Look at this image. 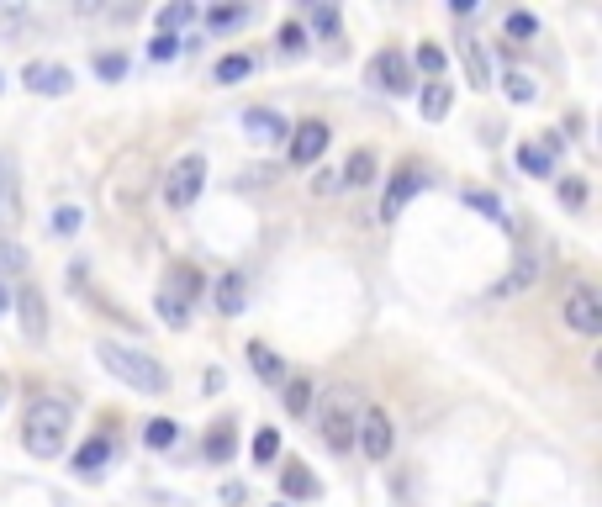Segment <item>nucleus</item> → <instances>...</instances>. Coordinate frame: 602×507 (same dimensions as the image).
I'll return each mask as SVG.
<instances>
[{"mask_svg": "<svg viewBox=\"0 0 602 507\" xmlns=\"http://www.w3.org/2000/svg\"><path fill=\"white\" fill-rule=\"evenodd\" d=\"M502 27H507V37H534V32H539V22H534L529 11H507Z\"/></svg>", "mask_w": 602, "mask_h": 507, "instance_id": "nucleus-36", "label": "nucleus"}, {"mask_svg": "<svg viewBox=\"0 0 602 507\" xmlns=\"http://www.w3.org/2000/svg\"><path fill=\"white\" fill-rule=\"evenodd\" d=\"M159 317H164L169 328H185V323H191V307H185L180 296H169V291H159Z\"/></svg>", "mask_w": 602, "mask_h": 507, "instance_id": "nucleus-30", "label": "nucleus"}, {"mask_svg": "<svg viewBox=\"0 0 602 507\" xmlns=\"http://www.w3.org/2000/svg\"><path fill=\"white\" fill-rule=\"evenodd\" d=\"M280 486H286V497H317L323 486H317V476L307 471V465H286V476H280Z\"/></svg>", "mask_w": 602, "mask_h": 507, "instance_id": "nucleus-22", "label": "nucleus"}, {"mask_svg": "<svg viewBox=\"0 0 602 507\" xmlns=\"http://www.w3.org/2000/svg\"><path fill=\"white\" fill-rule=\"evenodd\" d=\"M222 386H228V375H222V370L212 365V370H206V391H222Z\"/></svg>", "mask_w": 602, "mask_h": 507, "instance_id": "nucleus-44", "label": "nucleus"}, {"mask_svg": "<svg viewBox=\"0 0 602 507\" xmlns=\"http://www.w3.org/2000/svg\"><path fill=\"white\" fill-rule=\"evenodd\" d=\"M249 69H254V59H249V53H228V59L217 64V85H238Z\"/></svg>", "mask_w": 602, "mask_h": 507, "instance_id": "nucleus-28", "label": "nucleus"}, {"mask_svg": "<svg viewBox=\"0 0 602 507\" xmlns=\"http://www.w3.org/2000/svg\"><path fill=\"white\" fill-rule=\"evenodd\" d=\"M354 423H360V402H354V391L349 386H333L328 402H323V439H328L333 455H349Z\"/></svg>", "mask_w": 602, "mask_h": 507, "instance_id": "nucleus-3", "label": "nucleus"}, {"mask_svg": "<svg viewBox=\"0 0 602 507\" xmlns=\"http://www.w3.org/2000/svg\"><path fill=\"white\" fill-rule=\"evenodd\" d=\"M465 206H470V212H481V217H492V222H502V228H507V212H502V201H497L492 191H476V185H470V191H465Z\"/></svg>", "mask_w": 602, "mask_h": 507, "instance_id": "nucleus-25", "label": "nucleus"}, {"mask_svg": "<svg viewBox=\"0 0 602 507\" xmlns=\"http://www.w3.org/2000/svg\"><path fill=\"white\" fill-rule=\"evenodd\" d=\"M191 16H196V6H191V0H180V6H164V11H159V27H164V37H175V27H185Z\"/></svg>", "mask_w": 602, "mask_h": 507, "instance_id": "nucleus-33", "label": "nucleus"}, {"mask_svg": "<svg viewBox=\"0 0 602 507\" xmlns=\"http://www.w3.org/2000/svg\"><path fill=\"white\" fill-rule=\"evenodd\" d=\"M412 59H418V69L428 74V80H444V64H449V59H444L439 43H423L418 53H412Z\"/></svg>", "mask_w": 602, "mask_h": 507, "instance_id": "nucleus-29", "label": "nucleus"}, {"mask_svg": "<svg viewBox=\"0 0 602 507\" xmlns=\"http://www.w3.org/2000/svg\"><path fill=\"white\" fill-rule=\"evenodd\" d=\"M243 127H249L254 143H280V138H291V122L280 117V111H270V106H249V111H243Z\"/></svg>", "mask_w": 602, "mask_h": 507, "instance_id": "nucleus-13", "label": "nucleus"}, {"mask_svg": "<svg viewBox=\"0 0 602 507\" xmlns=\"http://www.w3.org/2000/svg\"><path fill=\"white\" fill-rule=\"evenodd\" d=\"M80 222H85V212H80V206H59V212H53V222H48V233L69 238V233H80Z\"/></svg>", "mask_w": 602, "mask_h": 507, "instance_id": "nucleus-32", "label": "nucleus"}, {"mask_svg": "<svg viewBox=\"0 0 602 507\" xmlns=\"http://www.w3.org/2000/svg\"><path fill=\"white\" fill-rule=\"evenodd\" d=\"M96 360H101L111 375H117L122 386L143 391V397H164V391H169L164 365L154 360V354L133 349V344H117V338H96Z\"/></svg>", "mask_w": 602, "mask_h": 507, "instance_id": "nucleus-1", "label": "nucleus"}, {"mask_svg": "<svg viewBox=\"0 0 602 507\" xmlns=\"http://www.w3.org/2000/svg\"><path fill=\"white\" fill-rule=\"evenodd\" d=\"M6 312H11V291H6V286H0V317H6Z\"/></svg>", "mask_w": 602, "mask_h": 507, "instance_id": "nucleus-45", "label": "nucleus"}, {"mask_svg": "<svg viewBox=\"0 0 602 507\" xmlns=\"http://www.w3.org/2000/svg\"><path fill=\"white\" fill-rule=\"evenodd\" d=\"M206 460H212V465H228L233 460V449H238V428L233 423H212V434H206Z\"/></svg>", "mask_w": 602, "mask_h": 507, "instance_id": "nucleus-18", "label": "nucleus"}, {"mask_svg": "<svg viewBox=\"0 0 602 507\" xmlns=\"http://www.w3.org/2000/svg\"><path fill=\"white\" fill-rule=\"evenodd\" d=\"M69 423H74V407L64 397H43V402H32L27 407V428H22V439L37 460H53L64 449L69 439Z\"/></svg>", "mask_w": 602, "mask_h": 507, "instance_id": "nucleus-2", "label": "nucleus"}, {"mask_svg": "<svg viewBox=\"0 0 602 507\" xmlns=\"http://www.w3.org/2000/svg\"><path fill=\"white\" fill-rule=\"evenodd\" d=\"M243 16H249L243 6H212V11H206V27H212V32H228V27L243 22Z\"/></svg>", "mask_w": 602, "mask_h": 507, "instance_id": "nucleus-34", "label": "nucleus"}, {"mask_svg": "<svg viewBox=\"0 0 602 507\" xmlns=\"http://www.w3.org/2000/svg\"><path fill=\"white\" fill-rule=\"evenodd\" d=\"M22 222V180H16V159L0 154V228Z\"/></svg>", "mask_w": 602, "mask_h": 507, "instance_id": "nucleus-12", "label": "nucleus"}, {"mask_svg": "<svg viewBox=\"0 0 602 507\" xmlns=\"http://www.w3.org/2000/svg\"><path fill=\"white\" fill-rule=\"evenodd\" d=\"M312 27L323 32V37H333V32H338V11H333V6H317V11H312Z\"/></svg>", "mask_w": 602, "mask_h": 507, "instance_id": "nucleus-41", "label": "nucleus"}, {"mask_svg": "<svg viewBox=\"0 0 602 507\" xmlns=\"http://www.w3.org/2000/svg\"><path fill=\"white\" fill-rule=\"evenodd\" d=\"M534 275H539V259H534V254H523L518 265H513V270H507V275L497 280V286H492V296H497V302H507V296L529 291V286H534Z\"/></svg>", "mask_w": 602, "mask_h": 507, "instance_id": "nucleus-14", "label": "nucleus"}, {"mask_svg": "<svg viewBox=\"0 0 602 507\" xmlns=\"http://www.w3.org/2000/svg\"><path fill=\"white\" fill-rule=\"evenodd\" d=\"M566 323L581 333V338H597L602 333V296L592 286H576L566 296Z\"/></svg>", "mask_w": 602, "mask_h": 507, "instance_id": "nucleus-9", "label": "nucleus"}, {"mask_svg": "<svg viewBox=\"0 0 602 507\" xmlns=\"http://www.w3.org/2000/svg\"><path fill=\"white\" fill-rule=\"evenodd\" d=\"M365 74H370V85H375V90H386V96H407V90H412V64L402 59L397 48L375 53Z\"/></svg>", "mask_w": 602, "mask_h": 507, "instance_id": "nucleus-6", "label": "nucleus"}, {"mask_svg": "<svg viewBox=\"0 0 602 507\" xmlns=\"http://www.w3.org/2000/svg\"><path fill=\"white\" fill-rule=\"evenodd\" d=\"M201 185H206V159L185 154L180 164H169V175H164V201L175 206V212H185V206L201 196Z\"/></svg>", "mask_w": 602, "mask_h": 507, "instance_id": "nucleus-4", "label": "nucleus"}, {"mask_svg": "<svg viewBox=\"0 0 602 507\" xmlns=\"http://www.w3.org/2000/svg\"><path fill=\"white\" fill-rule=\"evenodd\" d=\"M243 497H249V492H243V481H222V502H228V507H238Z\"/></svg>", "mask_w": 602, "mask_h": 507, "instance_id": "nucleus-43", "label": "nucleus"}, {"mask_svg": "<svg viewBox=\"0 0 602 507\" xmlns=\"http://www.w3.org/2000/svg\"><path fill=\"white\" fill-rule=\"evenodd\" d=\"M502 90H507V101H513V106H529V101L539 96L534 74H523V69H507V74H502Z\"/></svg>", "mask_w": 602, "mask_h": 507, "instance_id": "nucleus-21", "label": "nucleus"}, {"mask_svg": "<svg viewBox=\"0 0 602 507\" xmlns=\"http://www.w3.org/2000/svg\"><path fill=\"white\" fill-rule=\"evenodd\" d=\"M423 185H428V169H423L418 159H412V164H402L397 175H391V185H386V196H381V222H391V217H397L402 206H407L412 196L423 191Z\"/></svg>", "mask_w": 602, "mask_h": 507, "instance_id": "nucleus-7", "label": "nucleus"}, {"mask_svg": "<svg viewBox=\"0 0 602 507\" xmlns=\"http://www.w3.org/2000/svg\"><path fill=\"white\" fill-rule=\"evenodd\" d=\"M22 270H27V249H22V243H11V238H0V280L22 275Z\"/></svg>", "mask_w": 602, "mask_h": 507, "instance_id": "nucleus-27", "label": "nucleus"}, {"mask_svg": "<svg viewBox=\"0 0 602 507\" xmlns=\"http://www.w3.org/2000/svg\"><path fill=\"white\" fill-rule=\"evenodd\" d=\"M106 460H111V439H90V444H80V455H74V476L96 481L106 471Z\"/></svg>", "mask_w": 602, "mask_h": 507, "instance_id": "nucleus-15", "label": "nucleus"}, {"mask_svg": "<svg viewBox=\"0 0 602 507\" xmlns=\"http://www.w3.org/2000/svg\"><path fill=\"white\" fill-rule=\"evenodd\" d=\"M449 106H455V90H449L444 80H428L423 96H418V111L428 122H439V117H449Z\"/></svg>", "mask_w": 602, "mask_h": 507, "instance_id": "nucleus-19", "label": "nucleus"}, {"mask_svg": "<svg viewBox=\"0 0 602 507\" xmlns=\"http://www.w3.org/2000/svg\"><path fill=\"white\" fill-rule=\"evenodd\" d=\"M560 196H566V206H581V201H587V185H581V180H560Z\"/></svg>", "mask_w": 602, "mask_h": 507, "instance_id": "nucleus-42", "label": "nucleus"}, {"mask_svg": "<svg viewBox=\"0 0 602 507\" xmlns=\"http://www.w3.org/2000/svg\"><path fill=\"white\" fill-rule=\"evenodd\" d=\"M280 48H286V53H301V48H307V32H301V22H286V27H280Z\"/></svg>", "mask_w": 602, "mask_h": 507, "instance_id": "nucleus-38", "label": "nucleus"}, {"mask_svg": "<svg viewBox=\"0 0 602 507\" xmlns=\"http://www.w3.org/2000/svg\"><path fill=\"white\" fill-rule=\"evenodd\" d=\"M354 439L370 460H391V444H397V428L381 407H360V423H354Z\"/></svg>", "mask_w": 602, "mask_h": 507, "instance_id": "nucleus-5", "label": "nucleus"}, {"mask_svg": "<svg viewBox=\"0 0 602 507\" xmlns=\"http://www.w3.org/2000/svg\"><path fill=\"white\" fill-rule=\"evenodd\" d=\"M328 122H301V127H291V138H286V148H291V164L296 169H307V164H317V159H323L328 154Z\"/></svg>", "mask_w": 602, "mask_h": 507, "instance_id": "nucleus-8", "label": "nucleus"}, {"mask_svg": "<svg viewBox=\"0 0 602 507\" xmlns=\"http://www.w3.org/2000/svg\"><path fill=\"white\" fill-rule=\"evenodd\" d=\"M249 365H254V375H259V381L286 386V360H280L275 349H265V344H249Z\"/></svg>", "mask_w": 602, "mask_h": 507, "instance_id": "nucleus-17", "label": "nucleus"}, {"mask_svg": "<svg viewBox=\"0 0 602 507\" xmlns=\"http://www.w3.org/2000/svg\"><path fill=\"white\" fill-rule=\"evenodd\" d=\"M175 439H180V423H169V418H154V423L143 428V444L148 449H169Z\"/></svg>", "mask_w": 602, "mask_h": 507, "instance_id": "nucleus-26", "label": "nucleus"}, {"mask_svg": "<svg viewBox=\"0 0 602 507\" xmlns=\"http://www.w3.org/2000/svg\"><path fill=\"white\" fill-rule=\"evenodd\" d=\"M96 69L106 74V80H122V74H127V59H122V53H101Z\"/></svg>", "mask_w": 602, "mask_h": 507, "instance_id": "nucleus-39", "label": "nucleus"}, {"mask_svg": "<svg viewBox=\"0 0 602 507\" xmlns=\"http://www.w3.org/2000/svg\"><path fill=\"white\" fill-rule=\"evenodd\" d=\"M212 302H217V312H222V317H238V312H243V302H249V296H243V275H238V270H228V275L217 280Z\"/></svg>", "mask_w": 602, "mask_h": 507, "instance_id": "nucleus-16", "label": "nucleus"}, {"mask_svg": "<svg viewBox=\"0 0 602 507\" xmlns=\"http://www.w3.org/2000/svg\"><path fill=\"white\" fill-rule=\"evenodd\" d=\"M249 449H254V460H259V465H270V460L280 455V434H275V428H259Z\"/></svg>", "mask_w": 602, "mask_h": 507, "instance_id": "nucleus-35", "label": "nucleus"}, {"mask_svg": "<svg viewBox=\"0 0 602 507\" xmlns=\"http://www.w3.org/2000/svg\"><path fill=\"white\" fill-rule=\"evenodd\" d=\"M16 317H22V338L27 344H43L48 338V302L37 286H22L16 291Z\"/></svg>", "mask_w": 602, "mask_h": 507, "instance_id": "nucleus-10", "label": "nucleus"}, {"mask_svg": "<svg viewBox=\"0 0 602 507\" xmlns=\"http://www.w3.org/2000/svg\"><path fill=\"white\" fill-rule=\"evenodd\" d=\"M148 53H154L159 64H164V59H175V53H180V37H164V32H159L154 43H148Z\"/></svg>", "mask_w": 602, "mask_h": 507, "instance_id": "nucleus-40", "label": "nucleus"}, {"mask_svg": "<svg viewBox=\"0 0 602 507\" xmlns=\"http://www.w3.org/2000/svg\"><path fill=\"white\" fill-rule=\"evenodd\" d=\"M22 80H27V90H37V96H69L74 90V74L64 64H48V59H32L22 69Z\"/></svg>", "mask_w": 602, "mask_h": 507, "instance_id": "nucleus-11", "label": "nucleus"}, {"mask_svg": "<svg viewBox=\"0 0 602 507\" xmlns=\"http://www.w3.org/2000/svg\"><path fill=\"white\" fill-rule=\"evenodd\" d=\"M338 169H344V185H370L375 180V154H370V148H360V154H349Z\"/></svg>", "mask_w": 602, "mask_h": 507, "instance_id": "nucleus-23", "label": "nucleus"}, {"mask_svg": "<svg viewBox=\"0 0 602 507\" xmlns=\"http://www.w3.org/2000/svg\"><path fill=\"white\" fill-rule=\"evenodd\" d=\"M312 191H317V196H333V191H344V169H323V175L312 180Z\"/></svg>", "mask_w": 602, "mask_h": 507, "instance_id": "nucleus-37", "label": "nucleus"}, {"mask_svg": "<svg viewBox=\"0 0 602 507\" xmlns=\"http://www.w3.org/2000/svg\"><path fill=\"white\" fill-rule=\"evenodd\" d=\"M460 59H465V74H470V85H476V90H486V85H492V69H486V53H481V43H465V48H460Z\"/></svg>", "mask_w": 602, "mask_h": 507, "instance_id": "nucleus-24", "label": "nucleus"}, {"mask_svg": "<svg viewBox=\"0 0 602 507\" xmlns=\"http://www.w3.org/2000/svg\"><path fill=\"white\" fill-rule=\"evenodd\" d=\"M518 169H529V175H539V180H544V175H555V164L544 159L534 143H518Z\"/></svg>", "mask_w": 602, "mask_h": 507, "instance_id": "nucleus-31", "label": "nucleus"}, {"mask_svg": "<svg viewBox=\"0 0 602 507\" xmlns=\"http://www.w3.org/2000/svg\"><path fill=\"white\" fill-rule=\"evenodd\" d=\"M312 402H317V391H312L307 375H286V412L291 418H307Z\"/></svg>", "mask_w": 602, "mask_h": 507, "instance_id": "nucleus-20", "label": "nucleus"}]
</instances>
